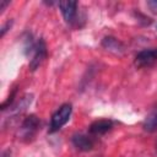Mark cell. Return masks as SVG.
<instances>
[{
	"instance_id": "obj_1",
	"label": "cell",
	"mask_w": 157,
	"mask_h": 157,
	"mask_svg": "<svg viewBox=\"0 0 157 157\" xmlns=\"http://www.w3.org/2000/svg\"><path fill=\"white\" fill-rule=\"evenodd\" d=\"M25 53L29 56V63H28L29 70L31 71H36L40 66L43 60L47 58V45H45V42L42 38H39L36 42L32 40V37L28 38L26 40Z\"/></svg>"
},
{
	"instance_id": "obj_2",
	"label": "cell",
	"mask_w": 157,
	"mask_h": 157,
	"mask_svg": "<svg viewBox=\"0 0 157 157\" xmlns=\"http://www.w3.org/2000/svg\"><path fill=\"white\" fill-rule=\"evenodd\" d=\"M39 126H40L39 119L34 114H31L26 117L22 124L20 125L18 131H17V137L25 142H28L34 139L37 131L39 130Z\"/></svg>"
},
{
	"instance_id": "obj_3",
	"label": "cell",
	"mask_w": 157,
	"mask_h": 157,
	"mask_svg": "<svg viewBox=\"0 0 157 157\" xmlns=\"http://www.w3.org/2000/svg\"><path fill=\"white\" fill-rule=\"evenodd\" d=\"M72 113V105L70 103H65L59 107V109L53 114L49 126V132H55L60 130L70 119Z\"/></svg>"
},
{
	"instance_id": "obj_4",
	"label": "cell",
	"mask_w": 157,
	"mask_h": 157,
	"mask_svg": "<svg viewBox=\"0 0 157 157\" xmlns=\"http://www.w3.org/2000/svg\"><path fill=\"white\" fill-rule=\"evenodd\" d=\"M157 63V48L144 49L135 56V65L137 67H148Z\"/></svg>"
},
{
	"instance_id": "obj_5",
	"label": "cell",
	"mask_w": 157,
	"mask_h": 157,
	"mask_svg": "<svg viewBox=\"0 0 157 157\" xmlns=\"http://www.w3.org/2000/svg\"><path fill=\"white\" fill-rule=\"evenodd\" d=\"M59 9L66 23L72 25L76 21V17H77V2L76 1H71V0L60 1Z\"/></svg>"
},
{
	"instance_id": "obj_6",
	"label": "cell",
	"mask_w": 157,
	"mask_h": 157,
	"mask_svg": "<svg viewBox=\"0 0 157 157\" xmlns=\"http://www.w3.org/2000/svg\"><path fill=\"white\" fill-rule=\"evenodd\" d=\"M72 145L78 150V151H91L94 146V141L93 139L90 136V135H86V134H82V132H77V134H74L72 135Z\"/></svg>"
},
{
	"instance_id": "obj_7",
	"label": "cell",
	"mask_w": 157,
	"mask_h": 157,
	"mask_svg": "<svg viewBox=\"0 0 157 157\" xmlns=\"http://www.w3.org/2000/svg\"><path fill=\"white\" fill-rule=\"evenodd\" d=\"M113 128V121L109 119H99L90 125V134L94 136L104 135Z\"/></svg>"
},
{
	"instance_id": "obj_8",
	"label": "cell",
	"mask_w": 157,
	"mask_h": 157,
	"mask_svg": "<svg viewBox=\"0 0 157 157\" xmlns=\"http://www.w3.org/2000/svg\"><path fill=\"white\" fill-rule=\"evenodd\" d=\"M102 47L114 54H121L124 52V44L120 40H118L117 38L110 37V36L104 37L102 39Z\"/></svg>"
},
{
	"instance_id": "obj_9",
	"label": "cell",
	"mask_w": 157,
	"mask_h": 157,
	"mask_svg": "<svg viewBox=\"0 0 157 157\" xmlns=\"http://www.w3.org/2000/svg\"><path fill=\"white\" fill-rule=\"evenodd\" d=\"M142 128L147 132H156L157 131V107H155L145 118L142 123Z\"/></svg>"
},
{
	"instance_id": "obj_10",
	"label": "cell",
	"mask_w": 157,
	"mask_h": 157,
	"mask_svg": "<svg viewBox=\"0 0 157 157\" xmlns=\"http://www.w3.org/2000/svg\"><path fill=\"white\" fill-rule=\"evenodd\" d=\"M11 25H12V21H7V22L1 27V33H0V36H1V37H4V36H5V33L9 31V28L11 27Z\"/></svg>"
},
{
	"instance_id": "obj_11",
	"label": "cell",
	"mask_w": 157,
	"mask_h": 157,
	"mask_svg": "<svg viewBox=\"0 0 157 157\" xmlns=\"http://www.w3.org/2000/svg\"><path fill=\"white\" fill-rule=\"evenodd\" d=\"M9 4H10L9 1H1V2H0V12H2V11H4V9H5Z\"/></svg>"
},
{
	"instance_id": "obj_12",
	"label": "cell",
	"mask_w": 157,
	"mask_h": 157,
	"mask_svg": "<svg viewBox=\"0 0 157 157\" xmlns=\"http://www.w3.org/2000/svg\"><path fill=\"white\" fill-rule=\"evenodd\" d=\"M156 151H157V144H156Z\"/></svg>"
},
{
	"instance_id": "obj_13",
	"label": "cell",
	"mask_w": 157,
	"mask_h": 157,
	"mask_svg": "<svg viewBox=\"0 0 157 157\" xmlns=\"http://www.w3.org/2000/svg\"><path fill=\"white\" fill-rule=\"evenodd\" d=\"M156 28H157V25H156Z\"/></svg>"
}]
</instances>
